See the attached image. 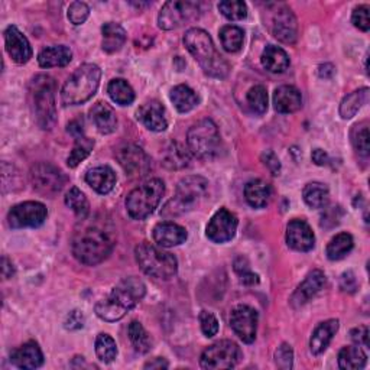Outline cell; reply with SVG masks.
<instances>
[{
  "mask_svg": "<svg viewBox=\"0 0 370 370\" xmlns=\"http://www.w3.org/2000/svg\"><path fill=\"white\" fill-rule=\"evenodd\" d=\"M200 5L191 0H171L166 2L158 16V25L161 30L173 31L177 27L197 19L200 16Z\"/></svg>",
  "mask_w": 370,
  "mask_h": 370,
  "instance_id": "obj_10",
  "label": "cell"
},
{
  "mask_svg": "<svg viewBox=\"0 0 370 370\" xmlns=\"http://www.w3.org/2000/svg\"><path fill=\"white\" fill-rule=\"evenodd\" d=\"M340 323L338 320H327L324 323H320L314 333L311 335L309 340V349L312 354H321L323 352H326V349L328 347L330 341L333 340V337L335 335V333L338 331Z\"/></svg>",
  "mask_w": 370,
  "mask_h": 370,
  "instance_id": "obj_25",
  "label": "cell"
},
{
  "mask_svg": "<svg viewBox=\"0 0 370 370\" xmlns=\"http://www.w3.org/2000/svg\"><path fill=\"white\" fill-rule=\"evenodd\" d=\"M85 181L99 194H107L116 185V174L110 166H96L87 171Z\"/></svg>",
  "mask_w": 370,
  "mask_h": 370,
  "instance_id": "obj_26",
  "label": "cell"
},
{
  "mask_svg": "<svg viewBox=\"0 0 370 370\" xmlns=\"http://www.w3.org/2000/svg\"><path fill=\"white\" fill-rule=\"evenodd\" d=\"M275 363L282 370H290L294 364V352L292 347L287 343H282L275 352Z\"/></svg>",
  "mask_w": 370,
  "mask_h": 370,
  "instance_id": "obj_47",
  "label": "cell"
},
{
  "mask_svg": "<svg viewBox=\"0 0 370 370\" xmlns=\"http://www.w3.org/2000/svg\"><path fill=\"white\" fill-rule=\"evenodd\" d=\"M367 356L360 349V346H347L343 347L338 353V366L345 370L363 369L366 366Z\"/></svg>",
  "mask_w": 370,
  "mask_h": 370,
  "instance_id": "obj_36",
  "label": "cell"
},
{
  "mask_svg": "<svg viewBox=\"0 0 370 370\" xmlns=\"http://www.w3.org/2000/svg\"><path fill=\"white\" fill-rule=\"evenodd\" d=\"M273 106L278 113L290 115L302 106V96L294 85H280L273 93Z\"/></svg>",
  "mask_w": 370,
  "mask_h": 370,
  "instance_id": "obj_24",
  "label": "cell"
},
{
  "mask_svg": "<svg viewBox=\"0 0 370 370\" xmlns=\"http://www.w3.org/2000/svg\"><path fill=\"white\" fill-rule=\"evenodd\" d=\"M84 321H85V320H84L82 312L78 311V309H74V311H71L70 314L66 317L64 327H66L67 330H71V331L80 330V328L84 327Z\"/></svg>",
  "mask_w": 370,
  "mask_h": 370,
  "instance_id": "obj_53",
  "label": "cell"
},
{
  "mask_svg": "<svg viewBox=\"0 0 370 370\" xmlns=\"http://www.w3.org/2000/svg\"><path fill=\"white\" fill-rule=\"evenodd\" d=\"M11 362L19 369H38L44 364V354L35 341H27L11 354Z\"/></svg>",
  "mask_w": 370,
  "mask_h": 370,
  "instance_id": "obj_23",
  "label": "cell"
},
{
  "mask_svg": "<svg viewBox=\"0 0 370 370\" xmlns=\"http://www.w3.org/2000/svg\"><path fill=\"white\" fill-rule=\"evenodd\" d=\"M32 99L38 125L49 130L56 122L55 81L49 75H38L32 81Z\"/></svg>",
  "mask_w": 370,
  "mask_h": 370,
  "instance_id": "obj_9",
  "label": "cell"
},
{
  "mask_svg": "<svg viewBox=\"0 0 370 370\" xmlns=\"http://www.w3.org/2000/svg\"><path fill=\"white\" fill-rule=\"evenodd\" d=\"M238 217L227 209H220L207 224V238L214 243H226L235 238Z\"/></svg>",
  "mask_w": 370,
  "mask_h": 370,
  "instance_id": "obj_16",
  "label": "cell"
},
{
  "mask_svg": "<svg viewBox=\"0 0 370 370\" xmlns=\"http://www.w3.org/2000/svg\"><path fill=\"white\" fill-rule=\"evenodd\" d=\"M247 104L254 115H264L268 110V92L264 85H254L247 93Z\"/></svg>",
  "mask_w": 370,
  "mask_h": 370,
  "instance_id": "obj_45",
  "label": "cell"
},
{
  "mask_svg": "<svg viewBox=\"0 0 370 370\" xmlns=\"http://www.w3.org/2000/svg\"><path fill=\"white\" fill-rule=\"evenodd\" d=\"M264 165L271 171L272 175H279L280 173V162L278 159V156L272 152V151H265L261 156Z\"/></svg>",
  "mask_w": 370,
  "mask_h": 370,
  "instance_id": "obj_54",
  "label": "cell"
},
{
  "mask_svg": "<svg viewBox=\"0 0 370 370\" xmlns=\"http://www.w3.org/2000/svg\"><path fill=\"white\" fill-rule=\"evenodd\" d=\"M66 204L68 209H71L75 216L80 220H84L89 217L90 213V204L89 200L85 198V195L81 192V190H78L77 187L70 188V191L66 195Z\"/></svg>",
  "mask_w": 370,
  "mask_h": 370,
  "instance_id": "obj_41",
  "label": "cell"
},
{
  "mask_svg": "<svg viewBox=\"0 0 370 370\" xmlns=\"http://www.w3.org/2000/svg\"><path fill=\"white\" fill-rule=\"evenodd\" d=\"M341 216H343V210L340 207H331L324 211L321 216V227H326V229H331V227L337 226L341 220Z\"/></svg>",
  "mask_w": 370,
  "mask_h": 370,
  "instance_id": "obj_51",
  "label": "cell"
},
{
  "mask_svg": "<svg viewBox=\"0 0 370 370\" xmlns=\"http://www.w3.org/2000/svg\"><path fill=\"white\" fill-rule=\"evenodd\" d=\"M352 144L354 149L362 154L363 156H367L370 152V136H369V122H360L353 126L350 132Z\"/></svg>",
  "mask_w": 370,
  "mask_h": 370,
  "instance_id": "obj_43",
  "label": "cell"
},
{
  "mask_svg": "<svg viewBox=\"0 0 370 370\" xmlns=\"http://www.w3.org/2000/svg\"><path fill=\"white\" fill-rule=\"evenodd\" d=\"M73 60V52L66 45H54L44 48L38 55V63L42 68L66 67Z\"/></svg>",
  "mask_w": 370,
  "mask_h": 370,
  "instance_id": "obj_28",
  "label": "cell"
},
{
  "mask_svg": "<svg viewBox=\"0 0 370 370\" xmlns=\"http://www.w3.org/2000/svg\"><path fill=\"white\" fill-rule=\"evenodd\" d=\"M2 275L5 279H11L15 275L13 264L6 258V256H4L2 258Z\"/></svg>",
  "mask_w": 370,
  "mask_h": 370,
  "instance_id": "obj_58",
  "label": "cell"
},
{
  "mask_svg": "<svg viewBox=\"0 0 370 370\" xmlns=\"http://www.w3.org/2000/svg\"><path fill=\"white\" fill-rule=\"evenodd\" d=\"M335 73V68L333 64H324V66H320L319 68V74L321 78H331Z\"/></svg>",
  "mask_w": 370,
  "mask_h": 370,
  "instance_id": "obj_59",
  "label": "cell"
},
{
  "mask_svg": "<svg viewBox=\"0 0 370 370\" xmlns=\"http://www.w3.org/2000/svg\"><path fill=\"white\" fill-rule=\"evenodd\" d=\"M353 246H354V240L350 233H338L327 245V249H326L327 258L330 261L343 259L352 252Z\"/></svg>",
  "mask_w": 370,
  "mask_h": 370,
  "instance_id": "obj_35",
  "label": "cell"
},
{
  "mask_svg": "<svg viewBox=\"0 0 370 370\" xmlns=\"http://www.w3.org/2000/svg\"><path fill=\"white\" fill-rule=\"evenodd\" d=\"M96 354L104 363H111L118 356L116 341L109 334H99L96 338Z\"/></svg>",
  "mask_w": 370,
  "mask_h": 370,
  "instance_id": "obj_44",
  "label": "cell"
},
{
  "mask_svg": "<svg viewBox=\"0 0 370 370\" xmlns=\"http://www.w3.org/2000/svg\"><path fill=\"white\" fill-rule=\"evenodd\" d=\"M304 202L311 209H324L330 202V191L326 184L309 183L302 191Z\"/></svg>",
  "mask_w": 370,
  "mask_h": 370,
  "instance_id": "obj_32",
  "label": "cell"
},
{
  "mask_svg": "<svg viewBox=\"0 0 370 370\" xmlns=\"http://www.w3.org/2000/svg\"><path fill=\"white\" fill-rule=\"evenodd\" d=\"M350 337L357 346L369 347V328L366 326L356 327L350 331Z\"/></svg>",
  "mask_w": 370,
  "mask_h": 370,
  "instance_id": "obj_55",
  "label": "cell"
},
{
  "mask_svg": "<svg viewBox=\"0 0 370 370\" xmlns=\"http://www.w3.org/2000/svg\"><path fill=\"white\" fill-rule=\"evenodd\" d=\"M209 190V181L200 175H191L181 180L177 185V191L173 200H169L162 209L164 217H177L195 209L203 200Z\"/></svg>",
  "mask_w": 370,
  "mask_h": 370,
  "instance_id": "obj_5",
  "label": "cell"
},
{
  "mask_svg": "<svg viewBox=\"0 0 370 370\" xmlns=\"http://www.w3.org/2000/svg\"><path fill=\"white\" fill-rule=\"evenodd\" d=\"M242 359L240 347L230 340H221L207 347L200 359L203 369H232Z\"/></svg>",
  "mask_w": 370,
  "mask_h": 370,
  "instance_id": "obj_11",
  "label": "cell"
},
{
  "mask_svg": "<svg viewBox=\"0 0 370 370\" xmlns=\"http://www.w3.org/2000/svg\"><path fill=\"white\" fill-rule=\"evenodd\" d=\"M136 262L147 275L156 279H171L178 271L177 258L169 252H165L148 242L140 243L135 249Z\"/></svg>",
  "mask_w": 370,
  "mask_h": 370,
  "instance_id": "obj_6",
  "label": "cell"
},
{
  "mask_svg": "<svg viewBox=\"0 0 370 370\" xmlns=\"http://www.w3.org/2000/svg\"><path fill=\"white\" fill-rule=\"evenodd\" d=\"M312 161H314V164L316 165H320V166H323V165H327L328 164V161H330V158H328V155L323 151V149H314V151H312Z\"/></svg>",
  "mask_w": 370,
  "mask_h": 370,
  "instance_id": "obj_57",
  "label": "cell"
},
{
  "mask_svg": "<svg viewBox=\"0 0 370 370\" xmlns=\"http://www.w3.org/2000/svg\"><path fill=\"white\" fill-rule=\"evenodd\" d=\"M187 230L173 221H162L154 227V239L162 247H173L187 240Z\"/></svg>",
  "mask_w": 370,
  "mask_h": 370,
  "instance_id": "obj_22",
  "label": "cell"
},
{
  "mask_svg": "<svg viewBox=\"0 0 370 370\" xmlns=\"http://www.w3.org/2000/svg\"><path fill=\"white\" fill-rule=\"evenodd\" d=\"M169 99L174 103L177 110L181 113H187L192 110L195 106H198V101H200L198 100L197 93L185 84L175 85V87L169 93Z\"/></svg>",
  "mask_w": 370,
  "mask_h": 370,
  "instance_id": "obj_33",
  "label": "cell"
},
{
  "mask_svg": "<svg viewBox=\"0 0 370 370\" xmlns=\"http://www.w3.org/2000/svg\"><path fill=\"white\" fill-rule=\"evenodd\" d=\"M81 221L82 226L75 230L73 236V254L78 262L84 265H99L111 253L115 239L99 223L87 221V218Z\"/></svg>",
  "mask_w": 370,
  "mask_h": 370,
  "instance_id": "obj_1",
  "label": "cell"
},
{
  "mask_svg": "<svg viewBox=\"0 0 370 370\" xmlns=\"http://www.w3.org/2000/svg\"><path fill=\"white\" fill-rule=\"evenodd\" d=\"M147 294L145 283L136 276H129L122 279L118 285L113 288L111 294L97 302L96 314L109 323L119 321L125 317L126 312L132 309Z\"/></svg>",
  "mask_w": 370,
  "mask_h": 370,
  "instance_id": "obj_2",
  "label": "cell"
},
{
  "mask_svg": "<svg viewBox=\"0 0 370 370\" xmlns=\"http://www.w3.org/2000/svg\"><path fill=\"white\" fill-rule=\"evenodd\" d=\"M200 324L206 337H214L218 333V321L216 316L209 311H202Z\"/></svg>",
  "mask_w": 370,
  "mask_h": 370,
  "instance_id": "obj_50",
  "label": "cell"
},
{
  "mask_svg": "<svg viewBox=\"0 0 370 370\" xmlns=\"http://www.w3.org/2000/svg\"><path fill=\"white\" fill-rule=\"evenodd\" d=\"M190 151L202 159H211L220 154L221 136L211 119H203L191 126L187 135Z\"/></svg>",
  "mask_w": 370,
  "mask_h": 370,
  "instance_id": "obj_8",
  "label": "cell"
},
{
  "mask_svg": "<svg viewBox=\"0 0 370 370\" xmlns=\"http://www.w3.org/2000/svg\"><path fill=\"white\" fill-rule=\"evenodd\" d=\"M101 70L96 64H82L66 81L61 100L66 106H77L90 100L100 84Z\"/></svg>",
  "mask_w": 370,
  "mask_h": 370,
  "instance_id": "obj_4",
  "label": "cell"
},
{
  "mask_svg": "<svg viewBox=\"0 0 370 370\" xmlns=\"http://www.w3.org/2000/svg\"><path fill=\"white\" fill-rule=\"evenodd\" d=\"M5 45L11 58L16 64H26L32 58V48L30 41H27V38L13 25L6 27Z\"/></svg>",
  "mask_w": 370,
  "mask_h": 370,
  "instance_id": "obj_19",
  "label": "cell"
},
{
  "mask_svg": "<svg viewBox=\"0 0 370 370\" xmlns=\"http://www.w3.org/2000/svg\"><path fill=\"white\" fill-rule=\"evenodd\" d=\"M92 119L101 135H110L118 128V118L115 110L106 101H97L90 110Z\"/></svg>",
  "mask_w": 370,
  "mask_h": 370,
  "instance_id": "obj_27",
  "label": "cell"
},
{
  "mask_svg": "<svg viewBox=\"0 0 370 370\" xmlns=\"http://www.w3.org/2000/svg\"><path fill=\"white\" fill-rule=\"evenodd\" d=\"M107 93H109V96L111 97L113 101L121 104V106H129L135 100L133 89L128 84V81H125L122 78L111 80L109 82Z\"/></svg>",
  "mask_w": 370,
  "mask_h": 370,
  "instance_id": "obj_37",
  "label": "cell"
},
{
  "mask_svg": "<svg viewBox=\"0 0 370 370\" xmlns=\"http://www.w3.org/2000/svg\"><path fill=\"white\" fill-rule=\"evenodd\" d=\"M136 118L152 132H162L168 126L165 107L158 100H149L142 104L136 111Z\"/></svg>",
  "mask_w": 370,
  "mask_h": 370,
  "instance_id": "obj_21",
  "label": "cell"
},
{
  "mask_svg": "<svg viewBox=\"0 0 370 370\" xmlns=\"http://www.w3.org/2000/svg\"><path fill=\"white\" fill-rule=\"evenodd\" d=\"M129 338L137 353H148L152 349V340L139 321H132L128 328Z\"/></svg>",
  "mask_w": 370,
  "mask_h": 370,
  "instance_id": "obj_40",
  "label": "cell"
},
{
  "mask_svg": "<svg viewBox=\"0 0 370 370\" xmlns=\"http://www.w3.org/2000/svg\"><path fill=\"white\" fill-rule=\"evenodd\" d=\"M326 285V275L323 271L320 269H314L311 271L305 279L300 283L298 288L295 290V292L292 294L290 304L294 308H300L302 305H305L311 298H314Z\"/></svg>",
  "mask_w": 370,
  "mask_h": 370,
  "instance_id": "obj_18",
  "label": "cell"
},
{
  "mask_svg": "<svg viewBox=\"0 0 370 370\" xmlns=\"http://www.w3.org/2000/svg\"><path fill=\"white\" fill-rule=\"evenodd\" d=\"M190 164V152L177 142L171 144L164 154V165L169 169H183Z\"/></svg>",
  "mask_w": 370,
  "mask_h": 370,
  "instance_id": "obj_38",
  "label": "cell"
},
{
  "mask_svg": "<svg viewBox=\"0 0 370 370\" xmlns=\"http://www.w3.org/2000/svg\"><path fill=\"white\" fill-rule=\"evenodd\" d=\"M352 22L356 27H359L360 31L363 32H367L369 27H370V19H369V6L367 5H362V6H357L354 11H353V15H352Z\"/></svg>",
  "mask_w": 370,
  "mask_h": 370,
  "instance_id": "obj_49",
  "label": "cell"
},
{
  "mask_svg": "<svg viewBox=\"0 0 370 370\" xmlns=\"http://www.w3.org/2000/svg\"><path fill=\"white\" fill-rule=\"evenodd\" d=\"M369 101V89L363 87L346 96L340 104V116L343 119H352L356 113Z\"/></svg>",
  "mask_w": 370,
  "mask_h": 370,
  "instance_id": "obj_34",
  "label": "cell"
},
{
  "mask_svg": "<svg viewBox=\"0 0 370 370\" xmlns=\"http://www.w3.org/2000/svg\"><path fill=\"white\" fill-rule=\"evenodd\" d=\"M165 184L158 180H149L132 190L126 198V209L132 218L144 220L154 213L162 200Z\"/></svg>",
  "mask_w": 370,
  "mask_h": 370,
  "instance_id": "obj_7",
  "label": "cell"
},
{
  "mask_svg": "<svg viewBox=\"0 0 370 370\" xmlns=\"http://www.w3.org/2000/svg\"><path fill=\"white\" fill-rule=\"evenodd\" d=\"M218 11L224 18L230 20H243L247 16L246 4L238 2V0H224V2H220Z\"/></svg>",
  "mask_w": 370,
  "mask_h": 370,
  "instance_id": "obj_46",
  "label": "cell"
},
{
  "mask_svg": "<svg viewBox=\"0 0 370 370\" xmlns=\"http://www.w3.org/2000/svg\"><path fill=\"white\" fill-rule=\"evenodd\" d=\"M357 287H359L357 278H356V275L352 271H347V272H345L343 275H341V278H340V288L343 290L345 292L353 294V292H356Z\"/></svg>",
  "mask_w": 370,
  "mask_h": 370,
  "instance_id": "obj_52",
  "label": "cell"
},
{
  "mask_svg": "<svg viewBox=\"0 0 370 370\" xmlns=\"http://www.w3.org/2000/svg\"><path fill=\"white\" fill-rule=\"evenodd\" d=\"M166 367H168V362L161 357H156L145 364V369H166Z\"/></svg>",
  "mask_w": 370,
  "mask_h": 370,
  "instance_id": "obj_60",
  "label": "cell"
},
{
  "mask_svg": "<svg viewBox=\"0 0 370 370\" xmlns=\"http://www.w3.org/2000/svg\"><path fill=\"white\" fill-rule=\"evenodd\" d=\"M287 243L298 252H309L316 245V238L307 221L295 218L287 227Z\"/></svg>",
  "mask_w": 370,
  "mask_h": 370,
  "instance_id": "obj_20",
  "label": "cell"
},
{
  "mask_svg": "<svg viewBox=\"0 0 370 370\" xmlns=\"http://www.w3.org/2000/svg\"><path fill=\"white\" fill-rule=\"evenodd\" d=\"M101 34H103L101 48L109 54L121 51L126 42V31L116 22L104 23L101 27Z\"/></svg>",
  "mask_w": 370,
  "mask_h": 370,
  "instance_id": "obj_30",
  "label": "cell"
},
{
  "mask_svg": "<svg viewBox=\"0 0 370 370\" xmlns=\"http://www.w3.org/2000/svg\"><path fill=\"white\" fill-rule=\"evenodd\" d=\"M90 15V8L84 2H74L68 8V19L73 25H81L87 20Z\"/></svg>",
  "mask_w": 370,
  "mask_h": 370,
  "instance_id": "obj_48",
  "label": "cell"
},
{
  "mask_svg": "<svg viewBox=\"0 0 370 370\" xmlns=\"http://www.w3.org/2000/svg\"><path fill=\"white\" fill-rule=\"evenodd\" d=\"M48 216V210L42 203L25 202L11 209L8 221L12 229H23V227H39Z\"/></svg>",
  "mask_w": 370,
  "mask_h": 370,
  "instance_id": "obj_13",
  "label": "cell"
},
{
  "mask_svg": "<svg viewBox=\"0 0 370 370\" xmlns=\"http://www.w3.org/2000/svg\"><path fill=\"white\" fill-rule=\"evenodd\" d=\"M220 39L221 45L227 52H238L240 51L245 39V32L242 27L235 25H227L223 26L220 31Z\"/></svg>",
  "mask_w": 370,
  "mask_h": 370,
  "instance_id": "obj_39",
  "label": "cell"
},
{
  "mask_svg": "<svg viewBox=\"0 0 370 370\" xmlns=\"http://www.w3.org/2000/svg\"><path fill=\"white\" fill-rule=\"evenodd\" d=\"M271 31L272 35L283 44H294L297 41L298 23L295 15L290 8H278L271 20Z\"/></svg>",
  "mask_w": 370,
  "mask_h": 370,
  "instance_id": "obj_17",
  "label": "cell"
},
{
  "mask_svg": "<svg viewBox=\"0 0 370 370\" xmlns=\"http://www.w3.org/2000/svg\"><path fill=\"white\" fill-rule=\"evenodd\" d=\"M116 158L130 178H142L151 171V158L136 145H125L116 152Z\"/></svg>",
  "mask_w": 370,
  "mask_h": 370,
  "instance_id": "obj_14",
  "label": "cell"
},
{
  "mask_svg": "<svg viewBox=\"0 0 370 370\" xmlns=\"http://www.w3.org/2000/svg\"><path fill=\"white\" fill-rule=\"evenodd\" d=\"M184 44L203 71L214 78H226L230 66L217 52L210 35L200 27H191L185 32Z\"/></svg>",
  "mask_w": 370,
  "mask_h": 370,
  "instance_id": "obj_3",
  "label": "cell"
},
{
  "mask_svg": "<svg viewBox=\"0 0 370 370\" xmlns=\"http://www.w3.org/2000/svg\"><path fill=\"white\" fill-rule=\"evenodd\" d=\"M271 187L264 180H252L245 187V197L253 209H264L271 200Z\"/></svg>",
  "mask_w": 370,
  "mask_h": 370,
  "instance_id": "obj_29",
  "label": "cell"
},
{
  "mask_svg": "<svg viewBox=\"0 0 370 370\" xmlns=\"http://www.w3.org/2000/svg\"><path fill=\"white\" fill-rule=\"evenodd\" d=\"M94 148V140L87 137V136H78L75 137V145L67 159V164L70 168L78 166L80 162H82L85 158H87Z\"/></svg>",
  "mask_w": 370,
  "mask_h": 370,
  "instance_id": "obj_42",
  "label": "cell"
},
{
  "mask_svg": "<svg viewBox=\"0 0 370 370\" xmlns=\"http://www.w3.org/2000/svg\"><path fill=\"white\" fill-rule=\"evenodd\" d=\"M239 276H240V282L245 283V285L252 287V285H256V283H259V276L253 273L250 269L246 272H242Z\"/></svg>",
  "mask_w": 370,
  "mask_h": 370,
  "instance_id": "obj_56",
  "label": "cell"
},
{
  "mask_svg": "<svg viewBox=\"0 0 370 370\" xmlns=\"http://www.w3.org/2000/svg\"><path fill=\"white\" fill-rule=\"evenodd\" d=\"M262 66L269 71V73H283L290 67V56L288 54L283 51L280 47L275 45H268L261 56Z\"/></svg>",
  "mask_w": 370,
  "mask_h": 370,
  "instance_id": "obj_31",
  "label": "cell"
},
{
  "mask_svg": "<svg viewBox=\"0 0 370 370\" xmlns=\"http://www.w3.org/2000/svg\"><path fill=\"white\" fill-rule=\"evenodd\" d=\"M259 316L258 311L249 305H238L230 316V326L236 335L250 345L256 338V331H258Z\"/></svg>",
  "mask_w": 370,
  "mask_h": 370,
  "instance_id": "obj_15",
  "label": "cell"
},
{
  "mask_svg": "<svg viewBox=\"0 0 370 370\" xmlns=\"http://www.w3.org/2000/svg\"><path fill=\"white\" fill-rule=\"evenodd\" d=\"M66 175L63 171L48 162H39L31 169V183L37 192L52 197L60 192L66 185Z\"/></svg>",
  "mask_w": 370,
  "mask_h": 370,
  "instance_id": "obj_12",
  "label": "cell"
}]
</instances>
